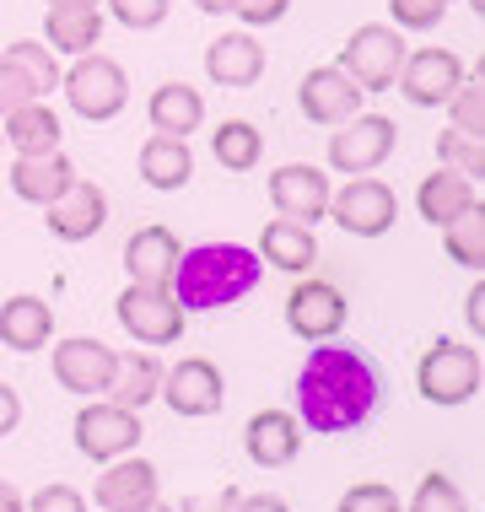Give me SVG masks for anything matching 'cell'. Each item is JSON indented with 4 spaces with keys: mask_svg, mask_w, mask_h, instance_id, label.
<instances>
[{
    "mask_svg": "<svg viewBox=\"0 0 485 512\" xmlns=\"http://www.w3.org/2000/svg\"><path fill=\"white\" fill-rule=\"evenodd\" d=\"M378 399H383L378 367L356 345L318 340L297 372V421L313 437H340V432L367 426Z\"/></svg>",
    "mask_w": 485,
    "mask_h": 512,
    "instance_id": "1",
    "label": "cell"
},
{
    "mask_svg": "<svg viewBox=\"0 0 485 512\" xmlns=\"http://www.w3.org/2000/svg\"><path fill=\"white\" fill-rule=\"evenodd\" d=\"M259 265L254 248L243 243H200V248H184L173 265V281L168 292L184 313H205V308H232L238 297H248L259 286Z\"/></svg>",
    "mask_w": 485,
    "mask_h": 512,
    "instance_id": "2",
    "label": "cell"
},
{
    "mask_svg": "<svg viewBox=\"0 0 485 512\" xmlns=\"http://www.w3.org/2000/svg\"><path fill=\"white\" fill-rule=\"evenodd\" d=\"M405 33L399 27H388V22H367V27H356L351 38H345V49H340V71L356 81L362 92H388L399 81V65H405Z\"/></svg>",
    "mask_w": 485,
    "mask_h": 512,
    "instance_id": "3",
    "label": "cell"
},
{
    "mask_svg": "<svg viewBox=\"0 0 485 512\" xmlns=\"http://www.w3.org/2000/svg\"><path fill=\"white\" fill-rule=\"evenodd\" d=\"M65 87V103L76 108L87 124H103L124 114V103H130V81H124V71L108 54H76V65L60 76Z\"/></svg>",
    "mask_w": 485,
    "mask_h": 512,
    "instance_id": "4",
    "label": "cell"
},
{
    "mask_svg": "<svg viewBox=\"0 0 485 512\" xmlns=\"http://www.w3.org/2000/svg\"><path fill=\"white\" fill-rule=\"evenodd\" d=\"M415 389H421L426 405H442V410L475 399L480 394V351H469L459 340H437L421 356V367H415Z\"/></svg>",
    "mask_w": 485,
    "mask_h": 512,
    "instance_id": "5",
    "label": "cell"
},
{
    "mask_svg": "<svg viewBox=\"0 0 485 512\" xmlns=\"http://www.w3.org/2000/svg\"><path fill=\"white\" fill-rule=\"evenodd\" d=\"M71 432H76L81 459L114 464L124 453H135V442H141V410H124L114 399H87V405L76 410Z\"/></svg>",
    "mask_w": 485,
    "mask_h": 512,
    "instance_id": "6",
    "label": "cell"
},
{
    "mask_svg": "<svg viewBox=\"0 0 485 512\" xmlns=\"http://www.w3.org/2000/svg\"><path fill=\"white\" fill-rule=\"evenodd\" d=\"M114 308H119L124 335L141 340V345H151V351H162V345H178V340H184L189 313L173 302L168 286H124Z\"/></svg>",
    "mask_w": 485,
    "mask_h": 512,
    "instance_id": "7",
    "label": "cell"
},
{
    "mask_svg": "<svg viewBox=\"0 0 485 512\" xmlns=\"http://www.w3.org/2000/svg\"><path fill=\"white\" fill-rule=\"evenodd\" d=\"M399 146V130L394 119L383 114H356L335 124V135H329V168L345 173V178H362V173H378L388 157H394Z\"/></svg>",
    "mask_w": 485,
    "mask_h": 512,
    "instance_id": "8",
    "label": "cell"
},
{
    "mask_svg": "<svg viewBox=\"0 0 485 512\" xmlns=\"http://www.w3.org/2000/svg\"><path fill=\"white\" fill-rule=\"evenodd\" d=\"M329 216L335 227H345L351 238H383L388 227L399 221V200L383 178H345V189L329 195Z\"/></svg>",
    "mask_w": 485,
    "mask_h": 512,
    "instance_id": "9",
    "label": "cell"
},
{
    "mask_svg": "<svg viewBox=\"0 0 485 512\" xmlns=\"http://www.w3.org/2000/svg\"><path fill=\"white\" fill-rule=\"evenodd\" d=\"M157 399H168V410L184 415V421H200V415H216L221 405H227V383H221L216 362H205V356H184V362L162 367Z\"/></svg>",
    "mask_w": 485,
    "mask_h": 512,
    "instance_id": "10",
    "label": "cell"
},
{
    "mask_svg": "<svg viewBox=\"0 0 485 512\" xmlns=\"http://www.w3.org/2000/svg\"><path fill=\"white\" fill-rule=\"evenodd\" d=\"M286 324H291V335L297 340H335L340 329H345V292L335 281H297L291 286V297H286Z\"/></svg>",
    "mask_w": 485,
    "mask_h": 512,
    "instance_id": "11",
    "label": "cell"
},
{
    "mask_svg": "<svg viewBox=\"0 0 485 512\" xmlns=\"http://www.w3.org/2000/svg\"><path fill=\"white\" fill-rule=\"evenodd\" d=\"M464 81V60L453 49H405V65H399L394 87L405 92L415 108H437L453 98V87Z\"/></svg>",
    "mask_w": 485,
    "mask_h": 512,
    "instance_id": "12",
    "label": "cell"
},
{
    "mask_svg": "<svg viewBox=\"0 0 485 512\" xmlns=\"http://www.w3.org/2000/svg\"><path fill=\"white\" fill-rule=\"evenodd\" d=\"M114 372H119V351H108L103 340L76 335V340L54 345V383H60V389H71V394H87V399L108 394Z\"/></svg>",
    "mask_w": 485,
    "mask_h": 512,
    "instance_id": "13",
    "label": "cell"
},
{
    "mask_svg": "<svg viewBox=\"0 0 485 512\" xmlns=\"http://www.w3.org/2000/svg\"><path fill=\"white\" fill-rule=\"evenodd\" d=\"M329 195L335 189H329L324 168H313V162H286V168L270 173V205L286 221H302V227L329 216Z\"/></svg>",
    "mask_w": 485,
    "mask_h": 512,
    "instance_id": "14",
    "label": "cell"
},
{
    "mask_svg": "<svg viewBox=\"0 0 485 512\" xmlns=\"http://www.w3.org/2000/svg\"><path fill=\"white\" fill-rule=\"evenodd\" d=\"M297 103H302V114H308L313 124H345V119L362 114L367 92L356 87V81L340 71V65H318V71L302 76Z\"/></svg>",
    "mask_w": 485,
    "mask_h": 512,
    "instance_id": "15",
    "label": "cell"
},
{
    "mask_svg": "<svg viewBox=\"0 0 485 512\" xmlns=\"http://www.w3.org/2000/svg\"><path fill=\"white\" fill-rule=\"evenodd\" d=\"M157 491H162V480H157V464H146V459H114V464H103V480L92 486V502L103 507V512H141L157 502Z\"/></svg>",
    "mask_w": 485,
    "mask_h": 512,
    "instance_id": "16",
    "label": "cell"
},
{
    "mask_svg": "<svg viewBox=\"0 0 485 512\" xmlns=\"http://www.w3.org/2000/svg\"><path fill=\"white\" fill-rule=\"evenodd\" d=\"M44 221H49V232L60 243H87V238L103 232V221H108V195L97 184H87V178H76L60 200L44 205Z\"/></svg>",
    "mask_w": 485,
    "mask_h": 512,
    "instance_id": "17",
    "label": "cell"
},
{
    "mask_svg": "<svg viewBox=\"0 0 485 512\" xmlns=\"http://www.w3.org/2000/svg\"><path fill=\"white\" fill-rule=\"evenodd\" d=\"M243 448L259 469H286L302 453V421L291 410H259L243 426Z\"/></svg>",
    "mask_w": 485,
    "mask_h": 512,
    "instance_id": "18",
    "label": "cell"
},
{
    "mask_svg": "<svg viewBox=\"0 0 485 512\" xmlns=\"http://www.w3.org/2000/svg\"><path fill=\"white\" fill-rule=\"evenodd\" d=\"M178 254H184V248H178V238H173L168 227L130 232V243H124V270H130V286H168Z\"/></svg>",
    "mask_w": 485,
    "mask_h": 512,
    "instance_id": "19",
    "label": "cell"
},
{
    "mask_svg": "<svg viewBox=\"0 0 485 512\" xmlns=\"http://www.w3.org/2000/svg\"><path fill=\"white\" fill-rule=\"evenodd\" d=\"M54 340V308L44 297H6L0 302V345L6 351H44Z\"/></svg>",
    "mask_w": 485,
    "mask_h": 512,
    "instance_id": "20",
    "label": "cell"
},
{
    "mask_svg": "<svg viewBox=\"0 0 485 512\" xmlns=\"http://www.w3.org/2000/svg\"><path fill=\"white\" fill-rule=\"evenodd\" d=\"M205 76L216 87H254L265 76V49L254 44V33H221L205 49Z\"/></svg>",
    "mask_w": 485,
    "mask_h": 512,
    "instance_id": "21",
    "label": "cell"
},
{
    "mask_svg": "<svg viewBox=\"0 0 485 512\" xmlns=\"http://www.w3.org/2000/svg\"><path fill=\"white\" fill-rule=\"evenodd\" d=\"M6 178H11V195H17V200L49 205V200H60L65 189L76 184V168L60 157V151H49V157H17Z\"/></svg>",
    "mask_w": 485,
    "mask_h": 512,
    "instance_id": "22",
    "label": "cell"
},
{
    "mask_svg": "<svg viewBox=\"0 0 485 512\" xmlns=\"http://www.w3.org/2000/svg\"><path fill=\"white\" fill-rule=\"evenodd\" d=\"M475 205H480L475 184L453 168H437L432 178H421V189H415V211H421V221H432V227H448V221H459L464 211H475Z\"/></svg>",
    "mask_w": 485,
    "mask_h": 512,
    "instance_id": "23",
    "label": "cell"
},
{
    "mask_svg": "<svg viewBox=\"0 0 485 512\" xmlns=\"http://www.w3.org/2000/svg\"><path fill=\"white\" fill-rule=\"evenodd\" d=\"M0 130H6V146L17 151V157H49V151H60V114H54L44 98H33V103H22L17 114H6Z\"/></svg>",
    "mask_w": 485,
    "mask_h": 512,
    "instance_id": "24",
    "label": "cell"
},
{
    "mask_svg": "<svg viewBox=\"0 0 485 512\" xmlns=\"http://www.w3.org/2000/svg\"><path fill=\"white\" fill-rule=\"evenodd\" d=\"M146 119H151V130L157 135H194L205 124V98L189 87V81H162L157 92H151V103H146Z\"/></svg>",
    "mask_w": 485,
    "mask_h": 512,
    "instance_id": "25",
    "label": "cell"
},
{
    "mask_svg": "<svg viewBox=\"0 0 485 512\" xmlns=\"http://www.w3.org/2000/svg\"><path fill=\"white\" fill-rule=\"evenodd\" d=\"M259 259H265V265H275V270H286V275L313 270V259H318L313 227H302V221H286V216L265 221V232H259Z\"/></svg>",
    "mask_w": 485,
    "mask_h": 512,
    "instance_id": "26",
    "label": "cell"
},
{
    "mask_svg": "<svg viewBox=\"0 0 485 512\" xmlns=\"http://www.w3.org/2000/svg\"><path fill=\"white\" fill-rule=\"evenodd\" d=\"M49 49L60 54H92L97 38H103V6H81V0H71V6H49Z\"/></svg>",
    "mask_w": 485,
    "mask_h": 512,
    "instance_id": "27",
    "label": "cell"
},
{
    "mask_svg": "<svg viewBox=\"0 0 485 512\" xmlns=\"http://www.w3.org/2000/svg\"><path fill=\"white\" fill-rule=\"evenodd\" d=\"M141 178L151 189H162V195H173V189H184L194 178V157H189V141H178V135H151L141 146Z\"/></svg>",
    "mask_w": 485,
    "mask_h": 512,
    "instance_id": "28",
    "label": "cell"
},
{
    "mask_svg": "<svg viewBox=\"0 0 485 512\" xmlns=\"http://www.w3.org/2000/svg\"><path fill=\"white\" fill-rule=\"evenodd\" d=\"M162 389V362L151 351H130V356H119V372H114V383H108V399L124 410H141L151 405Z\"/></svg>",
    "mask_w": 485,
    "mask_h": 512,
    "instance_id": "29",
    "label": "cell"
},
{
    "mask_svg": "<svg viewBox=\"0 0 485 512\" xmlns=\"http://www.w3.org/2000/svg\"><path fill=\"white\" fill-rule=\"evenodd\" d=\"M211 157L227 173H254L259 157H265V135H259V124H248V119H221L216 135H211Z\"/></svg>",
    "mask_w": 485,
    "mask_h": 512,
    "instance_id": "30",
    "label": "cell"
},
{
    "mask_svg": "<svg viewBox=\"0 0 485 512\" xmlns=\"http://www.w3.org/2000/svg\"><path fill=\"white\" fill-rule=\"evenodd\" d=\"M6 65H17V71L33 81L38 98H49V92H60V60H54L49 44H38V38H17V44H6V54H0Z\"/></svg>",
    "mask_w": 485,
    "mask_h": 512,
    "instance_id": "31",
    "label": "cell"
},
{
    "mask_svg": "<svg viewBox=\"0 0 485 512\" xmlns=\"http://www.w3.org/2000/svg\"><path fill=\"white\" fill-rule=\"evenodd\" d=\"M442 248H448V259H453V265H464V270L485 265V211H480V205L442 227Z\"/></svg>",
    "mask_w": 485,
    "mask_h": 512,
    "instance_id": "32",
    "label": "cell"
},
{
    "mask_svg": "<svg viewBox=\"0 0 485 512\" xmlns=\"http://www.w3.org/2000/svg\"><path fill=\"white\" fill-rule=\"evenodd\" d=\"M437 162H442V168H453V173H464L469 184H475V178H485V146H480V135L442 130V135H437Z\"/></svg>",
    "mask_w": 485,
    "mask_h": 512,
    "instance_id": "33",
    "label": "cell"
},
{
    "mask_svg": "<svg viewBox=\"0 0 485 512\" xmlns=\"http://www.w3.org/2000/svg\"><path fill=\"white\" fill-rule=\"evenodd\" d=\"M453 114V130H464V135H485V87H480V76H469L453 87V98L442 103Z\"/></svg>",
    "mask_w": 485,
    "mask_h": 512,
    "instance_id": "34",
    "label": "cell"
},
{
    "mask_svg": "<svg viewBox=\"0 0 485 512\" xmlns=\"http://www.w3.org/2000/svg\"><path fill=\"white\" fill-rule=\"evenodd\" d=\"M405 512H469V502H464V491L453 486L448 475H426L421 486H415V496H410V507Z\"/></svg>",
    "mask_w": 485,
    "mask_h": 512,
    "instance_id": "35",
    "label": "cell"
},
{
    "mask_svg": "<svg viewBox=\"0 0 485 512\" xmlns=\"http://www.w3.org/2000/svg\"><path fill=\"white\" fill-rule=\"evenodd\" d=\"M335 512H405V502H399L394 486H383V480H356V486L340 496Z\"/></svg>",
    "mask_w": 485,
    "mask_h": 512,
    "instance_id": "36",
    "label": "cell"
},
{
    "mask_svg": "<svg viewBox=\"0 0 485 512\" xmlns=\"http://www.w3.org/2000/svg\"><path fill=\"white\" fill-rule=\"evenodd\" d=\"M388 11H394L388 27H399V33H432L442 11H448V0H388Z\"/></svg>",
    "mask_w": 485,
    "mask_h": 512,
    "instance_id": "37",
    "label": "cell"
},
{
    "mask_svg": "<svg viewBox=\"0 0 485 512\" xmlns=\"http://www.w3.org/2000/svg\"><path fill=\"white\" fill-rule=\"evenodd\" d=\"M27 512H87V496L76 486H65V480H49V486H38L27 496Z\"/></svg>",
    "mask_w": 485,
    "mask_h": 512,
    "instance_id": "38",
    "label": "cell"
},
{
    "mask_svg": "<svg viewBox=\"0 0 485 512\" xmlns=\"http://www.w3.org/2000/svg\"><path fill=\"white\" fill-rule=\"evenodd\" d=\"M173 0H108V11H114V22L135 27V33H146V27H157L162 17H168Z\"/></svg>",
    "mask_w": 485,
    "mask_h": 512,
    "instance_id": "39",
    "label": "cell"
},
{
    "mask_svg": "<svg viewBox=\"0 0 485 512\" xmlns=\"http://www.w3.org/2000/svg\"><path fill=\"white\" fill-rule=\"evenodd\" d=\"M38 98V92H33V81H27L22 71H17V65H6V60H0V119H6V114H17V108L22 103H33Z\"/></svg>",
    "mask_w": 485,
    "mask_h": 512,
    "instance_id": "40",
    "label": "cell"
},
{
    "mask_svg": "<svg viewBox=\"0 0 485 512\" xmlns=\"http://www.w3.org/2000/svg\"><path fill=\"white\" fill-rule=\"evenodd\" d=\"M238 486H211V491H194V496H184L173 512H232L238 507Z\"/></svg>",
    "mask_w": 485,
    "mask_h": 512,
    "instance_id": "41",
    "label": "cell"
},
{
    "mask_svg": "<svg viewBox=\"0 0 485 512\" xmlns=\"http://www.w3.org/2000/svg\"><path fill=\"white\" fill-rule=\"evenodd\" d=\"M286 6L291 0H238V6H232V17H243L248 27H275L286 17Z\"/></svg>",
    "mask_w": 485,
    "mask_h": 512,
    "instance_id": "42",
    "label": "cell"
},
{
    "mask_svg": "<svg viewBox=\"0 0 485 512\" xmlns=\"http://www.w3.org/2000/svg\"><path fill=\"white\" fill-rule=\"evenodd\" d=\"M22 426V394L11 383H0V437H11Z\"/></svg>",
    "mask_w": 485,
    "mask_h": 512,
    "instance_id": "43",
    "label": "cell"
},
{
    "mask_svg": "<svg viewBox=\"0 0 485 512\" xmlns=\"http://www.w3.org/2000/svg\"><path fill=\"white\" fill-rule=\"evenodd\" d=\"M464 318H469V329H475V335H485V281H475V286H469Z\"/></svg>",
    "mask_w": 485,
    "mask_h": 512,
    "instance_id": "44",
    "label": "cell"
},
{
    "mask_svg": "<svg viewBox=\"0 0 485 512\" xmlns=\"http://www.w3.org/2000/svg\"><path fill=\"white\" fill-rule=\"evenodd\" d=\"M232 512H291L281 496H270V491H259V496H238V507Z\"/></svg>",
    "mask_w": 485,
    "mask_h": 512,
    "instance_id": "45",
    "label": "cell"
},
{
    "mask_svg": "<svg viewBox=\"0 0 485 512\" xmlns=\"http://www.w3.org/2000/svg\"><path fill=\"white\" fill-rule=\"evenodd\" d=\"M0 512H27V502H22V491L11 486V480H0Z\"/></svg>",
    "mask_w": 485,
    "mask_h": 512,
    "instance_id": "46",
    "label": "cell"
},
{
    "mask_svg": "<svg viewBox=\"0 0 485 512\" xmlns=\"http://www.w3.org/2000/svg\"><path fill=\"white\" fill-rule=\"evenodd\" d=\"M194 6H200V11H211V17H227V11L238 6V0H194Z\"/></svg>",
    "mask_w": 485,
    "mask_h": 512,
    "instance_id": "47",
    "label": "cell"
},
{
    "mask_svg": "<svg viewBox=\"0 0 485 512\" xmlns=\"http://www.w3.org/2000/svg\"><path fill=\"white\" fill-rule=\"evenodd\" d=\"M44 6H71V0H44ZM81 6H103V0H81Z\"/></svg>",
    "mask_w": 485,
    "mask_h": 512,
    "instance_id": "48",
    "label": "cell"
},
{
    "mask_svg": "<svg viewBox=\"0 0 485 512\" xmlns=\"http://www.w3.org/2000/svg\"><path fill=\"white\" fill-rule=\"evenodd\" d=\"M141 512H173L168 502H162V496H157V502H151V507H141Z\"/></svg>",
    "mask_w": 485,
    "mask_h": 512,
    "instance_id": "49",
    "label": "cell"
},
{
    "mask_svg": "<svg viewBox=\"0 0 485 512\" xmlns=\"http://www.w3.org/2000/svg\"><path fill=\"white\" fill-rule=\"evenodd\" d=\"M448 6H453V0H448Z\"/></svg>",
    "mask_w": 485,
    "mask_h": 512,
    "instance_id": "50",
    "label": "cell"
}]
</instances>
